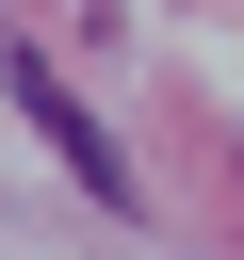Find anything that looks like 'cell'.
I'll return each instance as SVG.
<instances>
[{"label": "cell", "instance_id": "obj_1", "mask_svg": "<svg viewBox=\"0 0 244 260\" xmlns=\"http://www.w3.org/2000/svg\"><path fill=\"white\" fill-rule=\"evenodd\" d=\"M16 114H33V130H49L65 162H81V195H98V211H130V162H114V130H98V114H81L65 81H49V49H16Z\"/></svg>", "mask_w": 244, "mask_h": 260}]
</instances>
